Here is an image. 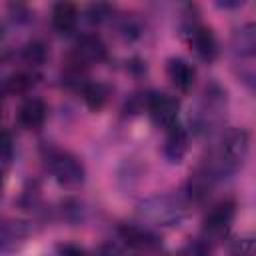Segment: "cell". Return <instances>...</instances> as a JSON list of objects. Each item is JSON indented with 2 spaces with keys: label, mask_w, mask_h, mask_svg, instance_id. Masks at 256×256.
<instances>
[{
  "label": "cell",
  "mask_w": 256,
  "mask_h": 256,
  "mask_svg": "<svg viewBox=\"0 0 256 256\" xmlns=\"http://www.w3.org/2000/svg\"><path fill=\"white\" fill-rule=\"evenodd\" d=\"M224 106H226V92L216 84L206 88L202 104L194 114L196 130H208L214 124H218V120H220V116L224 112Z\"/></svg>",
  "instance_id": "8992f818"
},
{
  "label": "cell",
  "mask_w": 256,
  "mask_h": 256,
  "mask_svg": "<svg viewBox=\"0 0 256 256\" xmlns=\"http://www.w3.org/2000/svg\"><path fill=\"white\" fill-rule=\"evenodd\" d=\"M118 234L126 246L136 248V250H152L160 244L158 236L142 224H122L118 228Z\"/></svg>",
  "instance_id": "30bf717a"
},
{
  "label": "cell",
  "mask_w": 256,
  "mask_h": 256,
  "mask_svg": "<svg viewBox=\"0 0 256 256\" xmlns=\"http://www.w3.org/2000/svg\"><path fill=\"white\" fill-rule=\"evenodd\" d=\"M86 14H88V20L90 22L100 24V22H104L112 14V8L108 4H92V6H88V12Z\"/></svg>",
  "instance_id": "7402d4cb"
},
{
  "label": "cell",
  "mask_w": 256,
  "mask_h": 256,
  "mask_svg": "<svg viewBox=\"0 0 256 256\" xmlns=\"http://www.w3.org/2000/svg\"><path fill=\"white\" fill-rule=\"evenodd\" d=\"M58 256H92L86 248L78 244H60L58 246Z\"/></svg>",
  "instance_id": "603a6c76"
},
{
  "label": "cell",
  "mask_w": 256,
  "mask_h": 256,
  "mask_svg": "<svg viewBox=\"0 0 256 256\" xmlns=\"http://www.w3.org/2000/svg\"><path fill=\"white\" fill-rule=\"evenodd\" d=\"M214 184H216V178L208 172V168L204 164H200L194 172H190V176L186 180V196H188V200L204 202L210 196Z\"/></svg>",
  "instance_id": "7c38bea8"
},
{
  "label": "cell",
  "mask_w": 256,
  "mask_h": 256,
  "mask_svg": "<svg viewBox=\"0 0 256 256\" xmlns=\"http://www.w3.org/2000/svg\"><path fill=\"white\" fill-rule=\"evenodd\" d=\"M144 108L158 128L170 130L174 124H178L180 102L166 92H148L144 98Z\"/></svg>",
  "instance_id": "5b68a950"
},
{
  "label": "cell",
  "mask_w": 256,
  "mask_h": 256,
  "mask_svg": "<svg viewBox=\"0 0 256 256\" xmlns=\"http://www.w3.org/2000/svg\"><path fill=\"white\" fill-rule=\"evenodd\" d=\"M98 254H100V256H120L122 250H120V246H118L116 242H106V244L100 248Z\"/></svg>",
  "instance_id": "d4e9b609"
},
{
  "label": "cell",
  "mask_w": 256,
  "mask_h": 256,
  "mask_svg": "<svg viewBox=\"0 0 256 256\" xmlns=\"http://www.w3.org/2000/svg\"><path fill=\"white\" fill-rule=\"evenodd\" d=\"M214 252V242H210L208 238L200 236L190 244V256H212Z\"/></svg>",
  "instance_id": "44dd1931"
},
{
  "label": "cell",
  "mask_w": 256,
  "mask_h": 256,
  "mask_svg": "<svg viewBox=\"0 0 256 256\" xmlns=\"http://www.w3.org/2000/svg\"><path fill=\"white\" fill-rule=\"evenodd\" d=\"M44 162L54 176V180L64 188H78L86 180L84 164L68 150H60L54 146L44 148Z\"/></svg>",
  "instance_id": "7a4b0ae2"
},
{
  "label": "cell",
  "mask_w": 256,
  "mask_h": 256,
  "mask_svg": "<svg viewBox=\"0 0 256 256\" xmlns=\"http://www.w3.org/2000/svg\"><path fill=\"white\" fill-rule=\"evenodd\" d=\"M48 116V106L42 98L30 96L18 108V124L26 130H38Z\"/></svg>",
  "instance_id": "8fae6325"
},
{
  "label": "cell",
  "mask_w": 256,
  "mask_h": 256,
  "mask_svg": "<svg viewBox=\"0 0 256 256\" xmlns=\"http://www.w3.org/2000/svg\"><path fill=\"white\" fill-rule=\"evenodd\" d=\"M12 160H14V138L8 130H4V134H2V168H4V172H8Z\"/></svg>",
  "instance_id": "ffe728a7"
},
{
  "label": "cell",
  "mask_w": 256,
  "mask_h": 256,
  "mask_svg": "<svg viewBox=\"0 0 256 256\" xmlns=\"http://www.w3.org/2000/svg\"><path fill=\"white\" fill-rule=\"evenodd\" d=\"M50 22H52V28L58 34L68 36V34H72L76 30V24H78V8L72 2H56L52 6Z\"/></svg>",
  "instance_id": "5bb4252c"
},
{
  "label": "cell",
  "mask_w": 256,
  "mask_h": 256,
  "mask_svg": "<svg viewBox=\"0 0 256 256\" xmlns=\"http://www.w3.org/2000/svg\"><path fill=\"white\" fill-rule=\"evenodd\" d=\"M240 78H242V82H244L252 92H256V70H242V72H240Z\"/></svg>",
  "instance_id": "cb8c5ba5"
},
{
  "label": "cell",
  "mask_w": 256,
  "mask_h": 256,
  "mask_svg": "<svg viewBox=\"0 0 256 256\" xmlns=\"http://www.w3.org/2000/svg\"><path fill=\"white\" fill-rule=\"evenodd\" d=\"M38 74L34 72V70H20V72H14V74H10L6 80H4V84H2V88H4V94H8V96H24V94H28L36 84H38Z\"/></svg>",
  "instance_id": "9a60e30c"
},
{
  "label": "cell",
  "mask_w": 256,
  "mask_h": 256,
  "mask_svg": "<svg viewBox=\"0 0 256 256\" xmlns=\"http://www.w3.org/2000/svg\"><path fill=\"white\" fill-rule=\"evenodd\" d=\"M86 102V106L94 112L102 110L110 98V86L104 84V82H98V80H88L80 90H78Z\"/></svg>",
  "instance_id": "2e32d148"
},
{
  "label": "cell",
  "mask_w": 256,
  "mask_h": 256,
  "mask_svg": "<svg viewBox=\"0 0 256 256\" xmlns=\"http://www.w3.org/2000/svg\"><path fill=\"white\" fill-rule=\"evenodd\" d=\"M140 214L142 218L158 226H174L186 216V202L180 196L172 194L154 196L140 204Z\"/></svg>",
  "instance_id": "3957f363"
},
{
  "label": "cell",
  "mask_w": 256,
  "mask_h": 256,
  "mask_svg": "<svg viewBox=\"0 0 256 256\" xmlns=\"http://www.w3.org/2000/svg\"><path fill=\"white\" fill-rule=\"evenodd\" d=\"M28 236V226L24 222H18V220H12V222H6L2 226V252L8 254L12 250V244H16V240H24Z\"/></svg>",
  "instance_id": "d6986e66"
},
{
  "label": "cell",
  "mask_w": 256,
  "mask_h": 256,
  "mask_svg": "<svg viewBox=\"0 0 256 256\" xmlns=\"http://www.w3.org/2000/svg\"><path fill=\"white\" fill-rule=\"evenodd\" d=\"M250 148V136L244 128H228L212 148L210 156L202 162L208 172L220 180L232 176L246 160Z\"/></svg>",
  "instance_id": "6da1fadb"
},
{
  "label": "cell",
  "mask_w": 256,
  "mask_h": 256,
  "mask_svg": "<svg viewBox=\"0 0 256 256\" xmlns=\"http://www.w3.org/2000/svg\"><path fill=\"white\" fill-rule=\"evenodd\" d=\"M186 38L196 56L204 62H214L218 56V40L212 32V28L200 24L198 20H192L186 28Z\"/></svg>",
  "instance_id": "ba28073f"
},
{
  "label": "cell",
  "mask_w": 256,
  "mask_h": 256,
  "mask_svg": "<svg viewBox=\"0 0 256 256\" xmlns=\"http://www.w3.org/2000/svg\"><path fill=\"white\" fill-rule=\"evenodd\" d=\"M166 74H168V80L172 82V86L180 92H190L196 82V68L186 58H180V56L168 58Z\"/></svg>",
  "instance_id": "9c48e42d"
},
{
  "label": "cell",
  "mask_w": 256,
  "mask_h": 256,
  "mask_svg": "<svg viewBox=\"0 0 256 256\" xmlns=\"http://www.w3.org/2000/svg\"><path fill=\"white\" fill-rule=\"evenodd\" d=\"M232 50L240 56H256V22H248L232 34Z\"/></svg>",
  "instance_id": "e0dca14e"
},
{
  "label": "cell",
  "mask_w": 256,
  "mask_h": 256,
  "mask_svg": "<svg viewBox=\"0 0 256 256\" xmlns=\"http://www.w3.org/2000/svg\"><path fill=\"white\" fill-rule=\"evenodd\" d=\"M188 152V130L180 124H174L170 130H166L164 138V156L168 162L178 164Z\"/></svg>",
  "instance_id": "4fadbf2b"
},
{
  "label": "cell",
  "mask_w": 256,
  "mask_h": 256,
  "mask_svg": "<svg viewBox=\"0 0 256 256\" xmlns=\"http://www.w3.org/2000/svg\"><path fill=\"white\" fill-rule=\"evenodd\" d=\"M22 60L30 66V68H38L46 62L48 58V46L42 42V40H30L24 44L22 52H20Z\"/></svg>",
  "instance_id": "ac0fdd59"
},
{
  "label": "cell",
  "mask_w": 256,
  "mask_h": 256,
  "mask_svg": "<svg viewBox=\"0 0 256 256\" xmlns=\"http://www.w3.org/2000/svg\"><path fill=\"white\" fill-rule=\"evenodd\" d=\"M232 256H254V252H252L246 244H238V246H236V250L232 252Z\"/></svg>",
  "instance_id": "484cf974"
},
{
  "label": "cell",
  "mask_w": 256,
  "mask_h": 256,
  "mask_svg": "<svg viewBox=\"0 0 256 256\" xmlns=\"http://www.w3.org/2000/svg\"><path fill=\"white\" fill-rule=\"evenodd\" d=\"M108 56V48L104 44V40L98 36V34H82L74 46H72V52H70V60H74L76 64L88 68L92 64H100L104 62Z\"/></svg>",
  "instance_id": "52a82bcc"
},
{
  "label": "cell",
  "mask_w": 256,
  "mask_h": 256,
  "mask_svg": "<svg viewBox=\"0 0 256 256\" xmlns=\"http://www.w3.org/2000/svg\"><path fill=\"white\" fill-rule=\"evenodd\" d=\"M234 216H236V202L232 198H224V200L216 202L204 214V220H202V236L216 244L218 240H222L230 232L232 222H234Z\"/></svg>",
  "instance_id": "277c9868"
}]
</instances>
